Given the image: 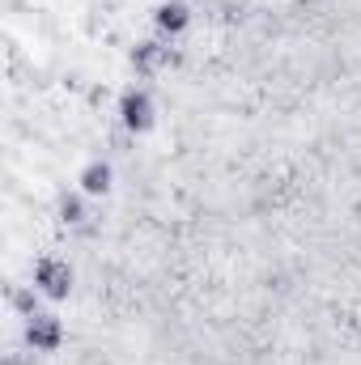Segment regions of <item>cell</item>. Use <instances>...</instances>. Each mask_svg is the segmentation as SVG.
Here are the masks:
<instances>
[{
  "label": "cell",
  "instance_id": "6da1fadb",
  "mask_svg": "<svg viewBox=\"0 0 361 365\" xmlns=\"http://www.w3.org/2000/svg\"><path fill=\"white\" fill-rule=\"evenodd\" d=\"M34 289L43 293V297H68V289H73V268H68V259H56V255H43L39 264H34Z\"/></svg>",
  "mask_w": 361,
  "mask_h": 365
},
{
  "label": "cell",
  "instance_id": "7a4b0ae2",
  "mask_svg": "<svg viewBox=\"0 0 361 365\" xmlns=\"http://www.w3.org/2000/svg\"><path fill=\"white\" fill-rule=\"evenodd\" d=\"M153 98L145 90H128L119 98V123L128 128V132H149L153 128Z\"/></svg>",
  "mask_w": 361,
  "mask_h": 365
},
{
  "label": "cell",
  "instance_id": "3957f363",
  "mask_svg": "<svg viewBox=\"0 0 361 365\" xmlns=\"http://www.w3.org/2000/svg\"><path fill=\"white\" fill-rule=\"evenodd\" d=\"M26 344H30L34 353H56V349L64 344V323H60L56 314H34V319H26Z\"/></svg>",
  "mask_w": 361,
  "mask_h": 365
},
{
  "label": "cell",
  "instance_id": "277c9868",
  "mask_svg": "<svg viewBox=\"0 0 361 365\" xmlns=\"http://www.w3.org/2000/svg\"><path fill=\"white\" fill-rule=\"evenodd\" d=\"M187 21H191V9H187L183 0H166V4H158V13H153V26H158L162 38H179L183 30H187Z\"/></svg>",
  "mask_w": 361,
  "mask_h": 365
},
{
  "label": "cell",
  "instance_id": "5b68a950",
  "mask_svg": "<svg viewBox=\"0 0 361 365\" xmlns=\"http://www.w3.org/2000/svg\"><path fill=\"white\" fill-rule=\"evenodd\" d=\"M166 60H171V47H166V43H158V38H149V43H136V47H132V68H136V73H145V77H149V73H158Z\"/></svg>",
  "mask_w": 361,
  "mask_h": 365
},
{
  "label": "cell",
  "instance_id": "8992f818",
  "mask_svg": "<svg viewBox=\"0 0 361 365\" xmlns=\"http://www.w3.org/2000/svg\"><path fill=\"white\" fill-rule=\"evenodd\" d=\"M77 182H81V195H106L111 191V182H115V170H111V162H90L81 175H77Z\"/></svg>",
  "mask_w": 361,
  "mask_h": 365
},
{
  "label": "cell",
  "instance_id": "52a82bcc",
  "mask_svg": "<svg viewBox=\"0 0 361 365\" xmlns=\"http://www.w3.org/2000/svg\"><path fill=\"white\" fill-rule=\"evenodd\" d=\"M60 221L64 225H81L86 221V200L81 195H60Z\"/></svg>",
  "mask_w": 361,
  "mask_h": 365
},
{
  "label": "cell",
  "instance_id": "ba28073f",
  "mask_svg": "<svg viewBox=\"0 0 361 365\" xmlns=\"http://www.w3.org/2000/svg\"><path fill=\"white\" fill-rule=\"evenodd\" d=\"M13 306H17L26 319H34V314H39V289H34V284H30V289H17V293H13Z\"/></svg>",
  "mask_w": 361,
  "mask_h": 365
}]
</instances>
